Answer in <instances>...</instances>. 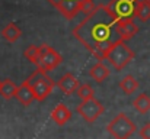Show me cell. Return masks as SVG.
<instances>
[{"label": "cell", "mask_w": 150, "mask_h": 139, "mask_svg": "<svg viewBox=\"0 0 150 139\" xmlns=\"http://www.w3.org/2000/svg\"><path fill=\"white\" fill-rule=\"evenodd\" d=\"M76 110L83 117V120H86L88 123H93L103 113V106L95 97H92V98H88V100H82V103L77 106Z\"/></svg>", "instance_id": "52a82bcc"}, {"label": "cell", "mask_w": 150, "mask_h": 139, "mask_svg": "<svg viewBox=\"0 0 150 139\" xmlns=\"http://www.w3.org/2000/svg\"><path fill=\"white\" fill-rule=\"evenodd\" d=\"M125 42H127V41H124V39H118L117 42H114V44L111 45V48H109L108 52H106V59H108V62H109L117 71H121L122 68H125V67L136 58L134 51L127 45Z\"/></svg>", "instance_id": "7a4b0ae2"}, {"label": "cell", "mask_w": 150, "mask_h": 139, "mask_svg": "<svg viewBox=\"0 0 150 139\" xmlns=\"http://www.w3.org/2000/svg\"><path fill=\"white\" fill-rule=\"evenodd\" d=\"M40 46L37 45H29L25 51H23V57L26 58V59H29L32 64H38V61H40Z\"/></svg>", "instance_id": "d6986e66"}, {"label": "cell", "mask_w": 150, "mask_h": 139, "mask_svg": "<svg viewBox=\"0 0 150 139\" xmlns=\"http://www.w3.org/2000/svg\"><path fill=\"white\" fill-rule=\"evenodd\" d=\"M15 97L18 98V101H19L22 106H29V104L35 100L32 87L29 86V83H28L26 80H25L21 86H18V90H16Z\"/></svg>", "instance_id": "7c38bea8"}, {"label": "cell", "mask_w": 150, "mask_h": 139, "mask_svg": "<svg viewBox=\"0 0 150 139\" xmlns=\"http://www.w3.org/2000/svg\"><path fill=\"white\" fill-rule=\"evenodd\" d=\"M136 1L137 0H111L106 9L118 22L131 20L136 17Z\"/></svg>", "instance_id": "5b68a950"}, {"label": "cell", "mask_w": 150, "mask_h": 139, "mask_svg": "<svg viewBox=\"0 0 150 139\" xmlns=\"http://www.w3.org/2000/svg\"><path fill=\"white\" fill-rule=\"evenodd\" d=\"M1 36H3L7 42L13 44V42H16V41L22 36V31L19 29L18 25H15V23H7V25L1 29Z\"/></svg>", "instance_id": "5bb4252c"}, {"label": "cell", "mask_w": 150, "mask_h": 139, "mask_svg": "<svg viewBox=\"0 0 150 139\" xmlns=\"http://www.w3.org/2000/svg\"><path fill=\"white\" fill-rule=\"evenodd\" d=\"M0 84H1V81H0Z\"/></svg>", "instance_id": "d4e9b609"}, {"label": "cell", "mask_w": 150, "mask_h": 139, "mask_svg": "<svg viewBox=\"0 0 150 139\" xmlns=\"http://www.w3.org/2000/svg\"><path fill=\"white\" fill-rule=\"evenodd\" d=\"M57 10L66 19H73L80 13V0H61L57 6Z\"/></svg>", "instance_id": "9c48e42d"}, {"label": "cell", "mask_w": 150, "mask_h": 139, "mask_svg": "<svg viewBox=\"0 0 150 139\" xmlns=\"http://www.w3.org/2000/svg\"><path fill=\"white\" fill-rule=\"evenodd\" d=\"M16 90H18V86H16L10 78L3 80L1 84H0V96H1L3 98H6V100L13 98L15 94H16Z\"/></svg>", "instance_id": "2e32d148"}, {"label": "cell", "mask_w": 150, "mask_h": 139, "mask_svg": "<svg viewBox=\"0 0 150 139\" xmlns=\"http://www.w3.org/2000/svg\"><path fill=\"white\" fill-rule=\"evenodd\" d=\"M117 25L118 20L109 13L106 6L99 4L73 29V35L93 57L102 61L106 58L111 45L121 39Z\"/></svg>", "instance_id": "6da1fadb"}, {"label": "cell", "mask_w": 150, "mask_h": 139, "mask_svg": "<svg viewBox=\"0 0 150 139\" xmlns=\"http://www.w3.org/2000/svg\"><path fill=\"white\" fill-rule=\"evenodd\" d=\"M109 74H111V70H109L102 61L96 62L95 65H92L91 70H89V75H91V78L95 80L96 83L105 81V80L109 77Z\"/></svg>", "instance_id": "4fadbf2b"}, {"label": "cell", "mask_w": 150, "mask_h": 139, "mask_svg": "<svg viewBox=\"0 0 150 139\" xmlns=\"http://www.w3.org/2000/svg\"><path fill=\"white\" fill-rule=\"evenodd\" d=\"M144 1H147V3H150V0H144Z\"/></svg>", "instance_id": "cb8c5ba5"}, {"label": "cell", "mask_w": 150, "mask_h": 139, "mask_svg": "<svg viewBox=\"0 0 150 139\" xmlns=\"http://www.w3.org/2000/svg\"><path fill=\"white\" fill-rule=\"evenodd\" d=\"M47 1H48V3H51L54 7H57V6L60 4V1H61V0H47Z\"/></svg>", "instance_id": "603a6c76"}, {"label": "cell", "mask_w": 150, "mask_h": 139, "mask_svg": "<svg viewBox=\"0 0 150 139\" xmlns=\"http://www.w3.org/2000/svg\"><path fill=\"white\" fill-rule=\"evenodd\" d=\"M120 89L125 93V94H133V93L139 89V81H137L131 74H128V75H125V77L120 81Z\"/></svg>", "instance_id": "e0dca14e"}, {"label": "cell", "mask_w": 150, "mask_h": 139, "mask_svg": "<svg viewBox=\"0 0 150 139\" xmlns=\"http://www.w3.org/2000/svg\"><path fill=\"white\" fill-rule=\"evenodd\" d=\"M51 119L58 125V126H64L70 119H71V112L69 110V107L64 103H58L52 110H51Z\"/></svg>", "instance_id": "8fae6325"}, {"label": "cell", "mask_w": 150, "mask_h": 139, "mask_svg": "<svg viewBox=\"0 0 150 139\" xmlns=\"http://www.w3.org/2000/svg\"><path fill=\"white\" fill-rule=\"evenodd\" d=\"M136 17H139L142 22H147L150 19V3L144 0L136 1Z\"/></svg>", "instance_id": "ac0fdd59"}, {"label": "cell", "mask_w": 150, "mask_h": 139, "mask_svg": "<svg viewBox=\"0 0 150 139\" xmlns=\"http://www.w3.org/2000/svg\"><path fill=\"white\" fill-rule=\"evenodd\" d=\"M117 28H118L120 38L124 39V41H130V39H133L139 34V26L134 23L133 19L131 20H121V22H118Z\"/></svg>", "instance_id": "30bf717a"}, {"label": "cell", "mask_w": 150, "mask_h": 139, "mask_svg": "<svg viewBox=\"0 0 150 139\" xmlns=\"http://www.w3.org/2000/svg\"><path fill=\"white\" fill-rule=\"evenodd\" d=\"M136 125L134 122L125 115V113H118L106 126L108 133L112 138L117 139H127L136 132Z\"/></svg>", "instance_id": "277c9868"}, {"label": "cell", "mask_w": 150, "mask_h": 139, "mask_svg": "<svg viewBox=\"0 0 150 139\" xmlns=\"http://www.w3.org/2000/svg\"><path fill=\"white\" fill-rule=\"evenodd\" d=\"M26 81L29 83V86L32 87V92L35 96V100L38 101H44L48 96H50L52 90H54V86L57 83H54V80L48 77L47 71H42L40 68H37L35 73H32Z\"/></svg>", "instance_id": "3957f363"}, {"label": "cell", "mask_w": 150, "mask_h": 139, "mask_svg": "<svg viewBox=\"0 0 150 139\" xmlns=\"http://www.w3.org/2000/svg\"><path fill=\"white\" fill-rule=\"evenodd\" d=\"M79 86H80V83H79V80L71 74V73H67V74H64L58 81H57V87L61 90V92L64 93V94H67V96H71V94H76L77 92V89H79Z\"/></svg>", "instance_id": "ba28073f"}, {"label": "cell", "mask_w": 150, "mask_h": 139, "mask_svg": "<svg viewBox=\"0 0 150 139\" xmlns=\"http://www.w3.org/2000/svg\"><path fill=\"white\" fill-rule=\"evenodd\" d=\"M40 52L41 54H40V61L37 64V68L42 71H51L63 62V57L47 44L40 45Z\"/></svg>", "instance_id": "8992f818"}, {"label": "cell", "mask_w": 150, "mask_h": 139, "mask_svg": "<svg viewBox=\"0 0 150 139\" xmlns=\"http://www.w3.org/2000/svg\"><path fill=\"white\" fill-rule=\"evenodd\" d=\"M76 96L80 100H88V98L95 97V93H93V89L89 84H80L79 89H77V92H76Z\"/></svg>", "instance_id": "ffe728a7"}, {"label": "cell", "mask_w": 150, "mask_h": 139, "mask_svg": "<svg viewBox=\"0 0 150 139\" xmlns=\"http://www.w3.org/2000/svg\"><path fill=\"white\" fill-rule=\"evenodd\" d=\"M133 107H134L139 113L146 115L150 110V96L146 94V93L137 96V97L133 100Z\"/></svg>", "instance_id": "9a60e30c"}, {"label": "cell", "mask_w": 150, "mask_h": 139, "mask_svg": "<svg viewBox=\"0 0 150 139\" xmlns=\"http://www.w3.org/2000/svg\"><path fill=\"white\" fill-rule=\"evenodd\" d=\"M95 3L93 0H80V13H85V15H89L95 10Z\"/></svg>", "instance_id": "44dd1931"}, {"label": "cell", "mask_w": 150, "mask_h": 139, "mask_svg": "<svg viewBox=\"0 0 150 139\" xmlns=\"http://www.w3.org/2000/svg\"><path fill=\"white\" fill-rule=\"evenodd\" d=\"M139 135H140V138L150 139V123H146L142 126V129L139 131Z\"/></svg>", "instance_id": "7402d4cb"}]
</instances>
